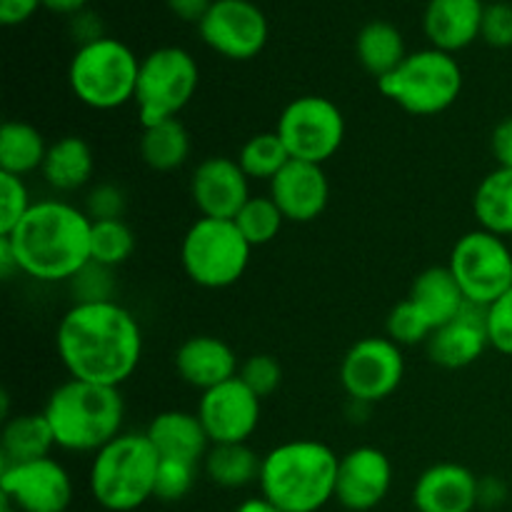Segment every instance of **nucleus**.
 <instances>
[{"mask_svg":"<svg viewBox=\"0 0 512 512\" xmlns=\"http://www.w3.org/2000/svg\"><path fill=\"white\" fill-rule=\"evenodd\" d=\"M55 348L70 378L120 388L138 368L143 335L133 313L115 300L75 303L60 318Z\"/></svg>","mask_w":512,"mask_h":512,"instance_id":"nucleus-1","label":"nucleus"},{"mask_svg":"<svg viewBox=\"0 0 512 512\" xmlns=\"http://www.w3.org/2000/svg\"><path fill=\"white\" fill-rule=\"evenodd\" d=\"M88 213L65 200H40L25 213V218L0 235L13 248L20 273L40 283L73 280L85 265H90Z\"/></svg>","mask_w":512,"mask_h":512,"instance_id":"nucleus-2","label":"nucleus"},{"mask_svg":"<svg viewBox=\"0 0 512 512\" xmlns=\"http://www.w3.org/2000/svg\"><path fill=\"white\" fill-rule=\"evenodd\" d=\"M340 458L318 440H290L263 458L260 493L283 512H318L335 500Z\"/></svg>","mask_w":512,"mask_h":512,"instance_id":"nucleus-3","label":"nucleus"},{"mask_svg":"<svg viewBox=\"0 0 512 512\" xmlns=\"http://www.w3.org/2000/svg\"><path fill=\"white\" fill-rule=\"evenodd\" d=\"M43 415L58 448L98 453L120 435L125 403L120 388L70 378L53 390Z\"/></svg>","mask_w":512,"mask_h":512,"instance_id":"nucleus-4","label":"nucleus"},{"mask_svg":"<svg viewBox=\"0 0 512 512\" xmlns=\"http://www.w3.org/2000/svg\"><path fill=\"white\" fill-rule=\"evenodd\" d=\"M160 455L145 433H120L95 453L90 493L100 508L133 512L155 495Z\"/></svg>","mask_w":512,"mask_h":512,"instance_id":"nucleus-5","label":"nucleus"},{"mask_svg":"<svg viewBox=\"0 0 512 512\" xmlns=\"http://www.w3.org/2000/svg\"><path fill=\"white\" fill-rule=\"evenodd\" d=\"M140 60L115 38H98L75 50L68 83L75 98L93 110H115L135 100Z\"/></svg>","mask_w":512,"mask_h":512,"instance_id":"nucleus-6","label":"nucleus"},{"mask_svg":"<svg viewBox=\"0 0 512 512\" xmlns=\"http://www.w3.org/2000/svg\"><path fill=\"white\" fill-rule=\"evenodd\" d=\"M385 98L413 115H438L448 110L463 90L458 60L438 48L410 53L390 75L378 80Z\"/></svg>","mask_w":512,"mask_h":512,"instance_id":"nucleus-7","label":"nucleus"},{"mask_svg":"<svg viewBox=\"0 0 512 512\" xmlns=\"http://www.w3.org/2000/svg\"><path fill=\"white\" fill-rule=\"evenodd\" d=\"M253 245L245 240L235 220L200 218L190 225L180 245L185 275L200 288H228L248 270Z\"/></svg>","mask_w":512,"mask_h":512,"instance_id":"nucleus-8","label":"nucleus"},{"mask_svg":"<svg viewBox=\"0 0 512 512\" xmlns=\"http://www.w3.org/2000/svg\"><path fill=\"white\" fill-rule=\"evenodd\" d=\"M200 83V70L193 55L183 48H158L140 60L135 105L140 125H155L178 118L180 110L193 100Z\"/></svg>","mask_w":512,"mask_h":512,"instance_id":"nucleus-9","label":"nucleus"},{"mask_svg":"<svg viewBox=\"0 0 512 512\" xmlns=\"http://www.w3.org/2000/svg\"><path fill=\"white\" fill-rule=\"evenodd\" d=\"M465 300L488 308L512 288V250L500 235L473 230L455 243L448 263Z\"/></svg>","mask_w":512,"mask_h":512,"instance_id":"nucleus-10","label":"nucleus"},{"mask_svg":"<svg viewBox=\"0 0 512 512\" xmlns=\"http://www.w3.org/2000/svg\"><path fill=\"white\" fill-rule=\"evenodd\" d=\"M275 133L285 143L290 158L323 165L343 145L345 118L333 100L303 95L285 105Z\"/></svg>","mask_w":512,"mask_h":512,"instance_id":"nucleus-11","label":"nucleus"},{"mask_svg":"<svg viewBox=\"0 0 512 512\" xmlns=\"http://www.w3.org/2000/svg\"><path fill=\"white\" fill-rule=\"evenodd\" d=\"M405 375L403 350L390 338H363L345 353L340 383L355 403H380L400 388Z\"/></svg>","mask_w":512,"mask_h":512,"instance_id":"nucleus-12","label":"nucleus"},{"mask_svg":"<svg viewBox=\"0 0 512 512\" xmlns=\"http://www.w3.org/2000/svg\"><path fill=\"white\" fill-rule=\"evenodd\" d=\"M208 48L230 60H250L268 43V18L250 0H213L198 23Z\"/></svg>","mask_w":512,"mask_h":512,"instance_id":"nucleus-13","label":"nucleus"},{"mask_svg":"<svg viewBox=\"0 0 512 512\" xmlns=\"http://www.w3.org/2000/svg\"><path fill=\"white\" fill-rule=\"evenodd\" d=\"M0 498L20 512H65L73 483L68 470L48 455L0 470Z\"/></svg>","mask_w":512,"mask_h":512,"instance_id":"nucleus-14","label":"nucleus"},{"mask_svg":"<svg viewBox=\"0 0 512 512\" xmlns=\"http://www.w3.org/2000/svg\"><path fill=\"white\" fill-rule=\"evenodd\" d=\"M213 445L248 443L260 423V398L240 378L200 395L198 413Z\"/></svg>","mask_w":512,"mask_h":512,"instance_id":"nucleus-15","label":"nucleus"},{"mask_svg":"<svg viewBox=\"0 0 512 512\" xmlns=\"http://www.w3.org/2000/svg\"><path fill=\"white\" fill-rule=\"evenodd\" d=\"M390 483H393V465L388 455L363 445L340 458L335 500L350 512H368L388 498Z\"/></svg>","mask_w":512,"mask_h":512,"instance_id":"nucleus-16","label":"nucleus"},{"mask_svg":"<svg viewBox=\"0 0 512 512\" xmlns=\"http://www.w3.org/2000/svg\"><path fill=\"white\" fill-rule=\"evenodd\" d=\"M190 195L203 218L235 220L250 195V178L233 158H205L190 180Z\"/></svg>","mask_w":512,"mask_h":512,"instance_id":"nucleus-17","label":"nucleus"},{"mask_svg":"<svg viewBox=\"0 0 512 512\" xmlns=\"http://www.w3.org/2000/svg\"><path fill=\"white\" fill-rule=\"evenodd\" d=\"M270 198L293 223H310L320 218L328 208L330 183L323 165L290 160L273 180H270Z\"/></svg>","mask_w":512,"mask_h":512,"instance_id":"nucleus-18","label":"nucleus"},{"mask_svg":"<svg viewBox=\"0 0 512 512\" xmlns=\"http://www.w3.org/2000/svg\"><path fill=\"white\" fill-rule=\"evenodd\" d=\"M478 503V478L455 463L433 465L413 488V505L418 512H473Z\"/></svg>","mask_w":512,"mask_h":512,"instance_id":"nucleus-19","label":"nucleus"},{"mask_svg":"<svg viewBox=\"0 0 512 512\" xmlns=\"http://www.w3.org/2000/svg\"><path fill=\"white\" fill-rule=\"evenodd\" d=\"M175 370L180 380L198 390L218 388L238 378V358L225 340L213 335H193L175 353Z\"/></svg>","mask_w":512,"mask_h":512,"instance_id":"nucleus-20","label":"nucleus"},{"mask_svg":"<svg viewBox=\"0 0 512 512\" xmlns=\"http://www.w3.org/2000/svg\"><path fill=\"white\" fill-rule=\"evenodd\" d=\"M488 330H485V308L465 305L463 313L448 325L435 330L428 340V355L433 363L443 368L458 370L475 363L488 348Z\"/></svg>","mask_w":512,"mask_h":512,"instance_id":"nucleus-21","label":"nucleus"},{"mask_svg":"<svg viewBox=\"0 0 512 512\" xmlns=\"http://www.w3.org/2000/svg\"><path fill=\"white\" fill-rule=\"evenodd\" d=\"M483 15V0H430L423 20L425 35L433 48L453 55L480 38Z\"/></svg>","mask_w":512,"mask_h":512,"instance_id":"nucleus-22","label":"nucleus"},{"mask_svg":"<svg viewBox=\"0 0 512 512\" xmlns=\"http://www.w3.org/2000/svg\"><path fill=\"white\" fill-rule=\"evenodd\" d=\"M153 448L160 458L185 460V463L198 465L208 455L210 438L205 433L198 415L183 413V410H165L150 420L145 430Z\"/></svg>","mask_w":512,"mask_h":512,"instance_id":"nucleus-23","label":"nucleus"},{"mask_svg":"<svg viewBox=\"0 0 512 512\" xmlns=\"http://www.w3.org/2000/svg\"><path fill=\"white\" fill-rule=\"evenodd\" d=\"M410 300L423 310V315L430 320L435 330L458 318L465 310V305H468L450 268L423 270L415 278L413 288H410Z\"/></svg>","mask_w":512,"mask_h":512,"instance_id":"nucleus-24","label":"nucleus"},{"mask_svg":"<svg viewBox=\"0 0 512 512\" xmlns=\"http://www.w3.org/2000/svg\"><path fill=\"white\" fill-rule=\"evenodd\" d=\"M93 150L78 135H65L48 148L40 168L45 183L58 193H75L93 178Z\"/></svg>","mask_w":512,"mask_h":512,"instance_id":"nucleus-25","label":"nucleus"},{"mask_svg":"<svg viewBox=\"0 0 512 512\" xmlns=\"http://www.w3.org/2000/svg\"><path fill=\"white\" fill-rule=\"evenodd\" d=\"M53 448V430H50L43 413H28L5 420L3 435H0V470L10 468V465L48 458Z\"/></svg>","mask_w":512,"mask_h":512,"instance_id":"nucleus-26","label":"nucleus"},{"mask_svg":"<svg viewBox=\"0 0 512 512\" xmlns=\"http://www.w3.org/2000/svg\"><path fill=\"white\" fill-rule=\"evenodd\" d=\"M355 53L360 65L378 80L393 73L408 58L403 33L388 20H373L365 25L355 40Z\"/></svg>","mask_w":512,"mask_h":512,"instance_id":"nucleus-27","label":"nucleus"},{"mask_svg":"<svg viewBox=\"0 0 512 512\" xmlns=\"http://www.w3.org/2000/svg\"><path fill=\"white\" fill-rule=\"evenodd\" d=\"M50 145H45V138L38 128L23 120H8L0 128V173L23 175L40 170L45 163Z\"/></svg>","mask_w":512,"mask_h":512,"instance_id":"nucleus-28","label":"nucleus"},{"mask_svg":"<svg viewBox=\"0 0 512 512\" xmlns=\"http://www.w3.org/2000/svg\"><path fill=\"white\" fill-rule=\"evenodd\" d=\"M473 213L480 230L500 235H512V170L495 168L483 178L473 198Z\"/></svg>","mask_w":512,"mask_h":512,"instance_id":"nucleus-29","label":"nucleus"},{"mask_svg":"<svg viewBox=\"0 0 512 512\" xmlns=\"http://www.w3.org/2000/svg\"><path fill=\"white\" fill-rule=\"evenodd\" d=\"M190 155V135L178 118L145 125L140 138V158L158 173L180 168Z\"/></svg>","mask_w":512,"mask_h":512,"instance_id":"nucleus-30","label":"nucleus"},{"mask_svg":"<svg viewBox=\"0 0 512 512\" xmlns=\"http://www.w3.org/2000/svg\"><path fill=\"white\" fill-rule=\"evenodd\" d=\"M263 460L253 453L245 443L213 445L205 455V475L220 488H245V485L260 480Z\"/></svg>","mask_w":512,"mask_h":512,"instance_id":"nucleus-31","label":"nucleus"},{"mask_svg":"<svg viewBox=\"0 0 512 512\" xmlns=\"http://www.w3.org/2000/svg\"><path fill=\"white\" fill-rule=\"evenodd\" d=\"M290 153L278 133H258L240 148L238 163L245 175L253 180H273L285 165L290 163Z\"/></svg>","mask_w":512,"mask_h":512,"instance_id":"nucleus-32","label":"nucleus"},{"mask_svg":"<svg viewBox=\"0 0 512 512\" xmlns=\"http://www.w3.org/2000/svg\"><path fill=\"white\" fill-rule=\"evenodd\" d=\"M135 238L133 230L120 220H93L90 228V263L103 268L123 265L133 255Z\"/></svg>","mask_w":512,"mask_h":512,"instance_id":"nucleus-33","label":"nucleus"},{"mask_svg":"<svg viewBox=\"0 0 512 512\" xmlns=\"http://www.w3.org/2000/svg\"><path fill=\"white\" fill-rule=\"evenodd\" d=\"M285 223V215L280 213V208L275 205V200L270 195H253L248 203L243 205L238 215H235V225L240 228V233L245 235L250 245H268L270 240L278 238L280 228Z\"/></svg>","mask_w":512,"mask_h":512,"instance_id":"nucleus-34","label":"nucleus"},{"mask_svg":"<svg viewBox=\"0 0 512 512\" xmlns=\"http://www.w3.org/2000/svg\"><path fill=\"white\" fill-rule=\"evenodd\" d=\"M435 333V328L430 325V320L425 318L423 310L413 303V300H403V303L395 305L388 315V338L393 343L403 345H418L428 343L430 335Z\"/></svg>","mask_w":512,"mask_h":512,"instance_id":"nucleus-35","label":"nucleus"},{"mask_svg":"<svg viewBox=\"0 0 512 512\" xmlns=\"http://www.w3.org/2000/svg\"><path fill=\"white\" fill-rule=\"evenodd\" d=\"M195 470H198V465L185 463V460L160 458L153 498L163 500V503H175V500H183L185 495L193 490Z\"/></svg>","mask_w":512,"mask_h":512,"instance_id":"nucleus-36","label":"nucleus"},{"mask_svg":"<svg viewBox=\"0 0 512 512\" xmlns=\"http://www.w3.org/2000/svg\"><path fill=\"white\" fill-rule=\"evenodd\" d=\"M30 208L33 203H30L28 185L23 183V178L0 173V235H8Z\"/></svg>","mask_w":512,"mask_h":512,"instance_id":"nucleus-37","label":"nucleus"},{"mask_svg":"<svg viewBox=\"0 0 512 512\" xmlns=\"http://www.w3.org/2000/svg\"><path fill=\"white\" fill-rule=\"evenodd\" d=\"M238 378L263 400L280 388V383H283V368L270 355H253V358H248L240 365Z\"/></svg>","mask_w":512,"mask_h":512,"instance_id":"nucleus-38","label":"nucleus"},{"mask_svg":"<svg viewBox=\"0 0 512 512\" xmlns=\"http://www.w3.org/2000/svg\"><path fill=\"white\" fill-rule=\"evenodd\" d=\"M485 330L490 348L512 355V288L485 308Z\"/></svg>","mask_w":512,"mask_h":512,"instance_id":"nucleus-39","label":"nucleus"},{"mask_svg":"<svg viewBox=\"0 0 512 512\" xmlns=\"http://www.w3.org/2000/svg\"><path fill=\"white\" fill-rule=\"evenodd\" d=\"M125 210V195L118 185L100 183L95 185L85 200V213L90 220H120Z\"/></svg>","mask_w":512,"mask_h":512,"instance_id":"nucleus-40","label":"nucleus"},{"mask_svg":"<svg viewBox=\"0 0 512 512\" xmlns=\"http://www.w3.org/2000/svg\"><path fill=\"white\" fill-rule=\"evenodd\" d=\"M480 38H483L488 45H493V48H510L512 45V5L510 3L485 5Z\"/></svg>","mask_w":512,"mask_h":512,"instance_id":"nucleus-41","label":"nucleus"},{"mask_svg":"<svg viewBox=\"0 0 512 512\" xmlns=\"http://www.w3.org/2000/svg\"><path fill=\"white\" fill-rule=\"evenodd\" d=\"M78 303H98V300L110 298V268H103L98 263H90L73 278Z\"/></svg>","mask_w":512,"mask_h":512,"instance_id":"nucleus-42","label":"nucleus"},{"mask_svg":"<svg viewBox=\"0 0 512 512\" xmlns=\"http://www.w3.org/2000/svg\"><path fill=\"white\" fill-rule=\"evenodd\" d=\"M490 148H493L495 160H498V168H510L512 170V118L500 120L493 130V138H490Z\"/></svg>","mask_w":512,"mask_h":512,"instance_id":"nucleus-43","label":"nucleus"},{"mask_svg":"<svg viewBox=\"0 0 512 512\" xmlns=\"http://www.w3.org/2000/svg\"><path fill=\"white\" fill-rule=\"evenodd\" d=\"M43 5V0H0V23L20 25Z\"/></svg>","mask_w":512,"mask_h":512,"instance_id":"nucleus-44","label":"nucleus"},{"mask_svg":"<svg viewBox=\"0 0 512 512\" xmlns=\"http://www.w3.org/2000/svg\"><path fill=\"white\" fill-rule=\"evenodd\" d=\"M213 0H168V8L173 10L178 18L183 20H203V15L208 13Z\"/></svg>","mask_w":512,"mask_h":512,"instance_id":"nucleus-45","label":"nucleus"},{"mask_svg":"<svg viewBox=\"0 0 512 512\" xmlns=\"http://www.w3.org/2000/svg\"><path fill=\"white\" fill-rule=\"evenodd\" d=\"M0 273H3V280H10L13 273H20L13 248H10V243L5 238H0Z\"/></svg>","mask_w":512,"mask_h":512,"instance_id":"nucleus-46","label":"nucleus"},{"mask_svg":"<svg viewBox=\"0 0 512 512\" xmlns=\"http://www.w3.org/2000/svg\"><path fill=\"white\" fill-rule=\"evenodd\" d=\"M85 3H88V0H43V5L50 10V13H60V15L80 13V10L85 8Z\"/></svg>","mask_w":512,"mask_h":512,"instance_id":"nucleus-47","label":"nucleus"},{"mask_svg":"<svg viewBox=\"0 0 512 512\" xmlns=\"http://www.w3.org/2000/svg\"><path fill=\"white\" fill-rule=\"evenodd\" d=\"M235 512H283V510H278L270 500H265L263 495H260V498H250L245 500V503H240Z\"/></svg>","mask_w":512,"mask_h":512,"instance_id":"nucleus-48","label":"nucleus"},{"mask_svg":"<svg viewBox=\"0 0 512 512\" xmlns=\"http://www.w3.org/2000/svg\"><path fill=\"white\" fill-rule=\"evenodd\" d=\"M0 512H20V510H18V508H13V505H10L8 500L0 498Z\"/></svg>","mask_w":512,"mask_h":512,"instance_id":"nucleus-49","label":"nucleus"}]
</instances>
